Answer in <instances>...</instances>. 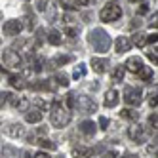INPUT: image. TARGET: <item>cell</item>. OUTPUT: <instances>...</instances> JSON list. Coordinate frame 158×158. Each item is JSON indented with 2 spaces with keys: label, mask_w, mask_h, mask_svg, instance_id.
Wrapping results in <instances>:
<instances>
[{
  "label": "cell",
  "mask_w": 158,
  "mask_h": 158,
  "mask_svg": "<svg viewBox=\"0 0 158 158\" xmlns=\"http://www.w3.org/2000/svg\"><path fill=\"white\" fill-rule=\"evenodd\" d=\"M8 103L12 105L14 109H17L19 112H27L29 110V99L23 97V95H12V94H10Z\"/></svg>",
  "instance_id": "9"
},
{
  "label": "cell",
  "mask_w": 158,
  "mask_h": 158,
  "mask_svg": "<svg viewBox=\"0 0 158 158\" xmlns=\"http://www.w3.org/2000/svg\"><path fill=\"white\" fill-rule=\"evenodd\" d=\"M71 112L67 110L59 101H53L52 103V109H50V122L53 128H67L71 122Z\"/></svg>",
  "instance_id": "1"
},
{
  "label": "cell",
  "mask_w": 158,
  "mask_h": 158,
  "mask_svg": "<svg viewBox=\"0 0 158 158\" xmlns=\"http://www.w3.org/2000/svg\"><path fill=\"white\" fill-rule=\"evenodd\" d=\"M21 29H23V21H21V19H10V21H6L4 27H2L6 36H17L21 32Z\"/></svg>",
  "instance_id": "8"
},
{
  "label": "cell",
  "mask_w": 158,
  "mask_h": 158,
  "mask_svg": "<svg viewBox=\"0 0 158 158\" xmlns=\"http://www.w3.org/2000/svg\"><path fill=\"white\" fill-rule=\"evenodd\" d=\"M147 152L156 156V143H149V147H147Z\"/></svg>",
  "instance_id": "41"
},
{
  "label": "cell",
  "mask_w": 158,
  "mask_h": 158,
  "mask_svg": "<svg viewBox=\"0 0 158 158\" xmlns=\"http://www.w3.org/2000/svg\"><path fill=\"white\" fill-rule=\"evenodd\" d=\"M36 8H38V12H46V8H48V0H38V2H36Z\"/></svg>",
  "instance_id": "37"
},
{
  "label": "cell",
  "mask_w": 158,
  "mask_h": 158,
  "mask_svg": "<svg viewBox=\"0 0 158 158\" xmlns=\"http://www.w3.org/2000/svg\"><path fill=\"white\" fill-rule=\"evenodd\" d=\"M25 21H27V29H29V31H32V27L36 25V17H35V15H31V14L25 17Z\"/></svg>",
  "instance_id": "33"
},
{
  "label": "cell",
  "mask_w": 158,
  "mask_h": 158,
  "mask_svg": "<svg viewBox=\"0 0 158 158\" xmlns=\"http://www.w3.org/2000/svg\"><path fill=\"white\" fill-rule=\"evenodd\" d=\"M88 42H89V46H94L95 52H109V48H110V36L107 35L103 29L89 31Z\"/></svg>",
  "instance_id": "2"
},
{
  "label": "cell",
  "mask_w": 158,
  "mask_h": 158,
  "mask_svg": "<svg viewBox=\"0 0 158 158\" xmlns=\"http://www.w3.org/2000/svg\"><path fill=\"white\" fill-rule=\"evenodd\" d=\"M84 74H86V67L84 65H78L76 69H74V73H73V76L76 78V80H78V78H82Z\"/></svg>",
  "instance_id": "32"
},
{
  "label": "cell",
  "mask_w": 158,
  "mask_h": 158,
  "mask_svg": "<svg viewBox=\"0 0 158 158\" xmlns=\"http://www.w3.org/2000/svg\"><path fill=\"white\" fill-rule=\"evenodd\" d=\"M6 133L10 135V137L17 139V137H21V135H23V126H21V124L12 122V124H8V126H6Z\"/></svg>",
  "instance_id": "13"
},
{
  "label": "cell",
  "mask_w": 158,
  "mask_h": 158,
  "mask_svg": "<svg viewBox=\"0 0 158 158\" xmlns=\"http://www.w3.org/2000/svg\"><path fill=\"white\" fill-rule=\"evenodd\" d=\"M53 82L57 84V86L67 88V86H69V76H67L65 73H57V74H55V78H53Z\"/></svg>",
  "instance_id": "24"
},
{
  "label": "cell",
  "mask_w": 158,
  "mask_h": 158,
  "mask_svg": "<svg viewBox=\"0 0 158 158\" xmlns=\"http://www.w3.org/2000/svg\"><path fill=\"white\" fill-rule=\"evenodd\" d=\"M156 19H158V15L154 14V15L151 17V21H149V25H151V29H156Z\"/></svg>",
  "instance_id": "46"
},
{
  "label": "cell",
  "mask_w": 158,
  "mask_h": 158,
  "mask_svg": "<svg viewBox=\"0 0 158 158\" xmlns=\"http://www.w3.org/2000/svg\"><path fill=\"white\" fill-rule=\"evenodd\" d=\"M120 116L126 118V120H131V122H137V120H139V112L133 110V109H124V110L120 112Z\"/></svg>",
  "instance_id": "23"
},
{
  "label": "cell",
  "mask_w": 158,
  "mask_h": 158,
  "mask_svg": "<svg viewBox=\"0 0 158 158\" xmlns=\"http://www.w3.org/2000/svg\"><path fill=\"white\" fill-rule=\"evenodd\" d=\"M99 128L101 130H107L109 128V118L107 116H99Z\"/></svg>",
  "instance_id": "36"
},
{
  "label": "cell",
  "mask_w": 158,
  "mask_h": 158,
  "mask_svg": "<svg viewBox=\"0 0 158 158\" xmlns=\"http://www.w3.org/2000/svg\"><path fill=\"white\" fill-rule=\"evenodd\" d=\"M147 57H149L154 65L158 63V55H156V50H151V52H147Z\"/></svg>",
  "instance_id": "38"
},
{
  "label": "cell",
  "mask_w": 158,
  "mask_h": 158,
  "mask_svg": "<svg viewBox=\"0 0 158 158\" xmlns=\"http://www.w3.org/2000/svg\"><path fill=\"white\" fill-rule=\"evenodd\" d=\"M118 103H120V94L116 92V89H109V92L105 94V107L112 109V107H116Z\"/></svg>",
  "instance_id": "11"
},
{
  "label": "cell",
  "mask_w": 158,
  "mask_h": 158,
  "mask_svg": "<svg viewBox=\"0 0 158 158\" xmlns=\"http://www.w3.org/2000/svg\"><path fill=\"white\" fill-rule=\"evenodd\" d=\"M92 67H94V71L95 73H105L107 71V67H109V59H101V57H92Z\"/></svg>",
  "instance_id": "14"
},
{
  "label": "cell",
  "mask_w": 158,
  "mask_h": 158,
  "mask_svg": "<svg viewBox=\"0 0 158 158\" xmlns=\"http://www.w3.org/2000/svg\"><path fill=\"white\" fill-rule=\"evenodd\" d=\"M74 103H76V95L73 92H69L65 95V105H67V110H74Z\"/></svg>",
  "instance_id": "26"
},
{
  "label": "cell",
  "mask_w": 158,
  "mask_h": 158,
  "mask_svg": "<svg viewBox=\"0 0 158 158\" xmlns=\"http://www.w3.org/2000/svg\"><path fill=\"white\" fill-rule=\"evenodd\" d=\"M156 126H158V118H156V112H154V114L149 116V128L151 130H156Z\"/></svg>",
  "instance_id": "34"
},
{
  "label": "cell",
  "mask_w": 158,
  "mask_h": 158,
  "mask_svg": "<svg viewBox=\"0 0 158 158\" xmlns=\"http://www.w3.org/2000/svg\"><path fill=\"white\" fill-rule=\"evenodd\" d=\"M57 6H61L63 10H69V12H73V10L76 8L73 4V0H57Z\"/></svg>",
  "instance_id": "29"
},
{
  "label": "cell",
  "mask_w": 158,
  "mask_h": 158,
  "mask_svg": "<svg viewBox=\"0 0 158 158\" xmlns=\"http://www.w3.org/2000/svg\"><path fill=\"white\" fill-rule=\"evenodd\" d=\"M73 4H74V6H88L89 0H73Z\"/></svg>",
  "instance_id": "45"
},
{
  "label": "cell",
  "mask_w": 158,
  "mask_h": 158,
  "mask_svg": "<svg viewBox=\"0 0 158 158\" xmlns=\"http://www.w3.org/2000/svg\"><path fill=\"white\" fill-rule=\"evenodd\" d=\"M2 63L6 67H12V69H19L21 63H23V59H21V55L15 52V50H4L2 52Z\"/></svg>",
  "instance_id": "6"
},
{
  "label": "cell",
  "mask_w": 158,
  "mask_h": 158,
  "mask_svg": "<svg viewBox=\"0 0 158 158\" xmlns=\"http://www.w3.org/2000/svg\"><path fill=\"white\" fill-rule=\"evenodd\" d=\"M156 40H158V35H156V32H154V35H147V42L156 44Z\"/></svg>",
  "instance_id": "43"
},
{
  "label": "cell",
  "mask_w": 158,
  "mask_h": 158,
  "mask_svg": "<svg viewBox=\"0 0 158 158\" xmlns=\"http://www.w3.org/2000/svg\"><path fill=\"white\" fill-rule=\"evenodd\" d=\"M137 12H139V14H147V12H149V6H147L145 2H141V8L137 10Z\"/></svg>",
  "instance_id": "47"
},
{
  "label": "cell",
  "mask_w": 158,
  "mask_h": 158,
  "mask_svg": "<svg viewBox=\"0 0 158 158\" xmlns=\"http://www.w3.org/2000/svg\"><path fill=\"white\" fill-rule=\"evenodd\" d=\"M116 156H118L116 151H107V152H103V158H116Z\"/></svg>",
  "instance_id": "42"
},
{
  "label": "cell",
  "mask_w": 158,
  "mask_h": 158,
  "mask_svg": "<svg viewBox=\"0 0 158 158\" xmlns=\"http://www.w3.org/2000/svg\"><path fill=\"white\" fill-rule=\"evenodd\" d=\"M141 101H143L141 88H135V86H126L124 88V103H128L131 107H139Z\"/></svg>",
  "instance_id": "3"
},
{
  "label": "cell",
  "mask_w": 158,
  "mask_h": 158,
  "mask_svg": "<svg viewBox=\"0 0 158 158\" xmlns=\"http://www.w3.org/2000/svg\"><path fill=\"white\" fill-rule=\"evenodd\" d=\"M61 21H63V23H65V27H67V25H73L76 19H74L73 15H69V14H67V15H63V19H61Z\"/></svg>",
  "instance_id": "39"
},
{
  "label": "cell",
  "mask_w": 158,
  "mask_h": 158,
  "mask_svg": "<svg viewBox=\"0 0 158 158\" xmlns=\"http://www.w3.org/2000/svg\"><path fill=\"white\" fill-rule=\"evenodd\" d=\"M48 8H50L48 21H50V23H55V21H57V17H55V4H48Z\"/></svg>",
  "instance_id": "31"
},
{
  "label": "cell",
  "mask_w": 158,
  "mask_h": 158,
  "mask_svg": "<svg viewBox=\"0 0 158 158\" xmlns=\"http://www.w3.org/2000/svg\"><path fill=\"white\" fill-rule=\"evenodd\" d=\"M23 158H32V156H31V152H27V151H23Z\"/></svg>",
  "instance_id": "48"
},
{
  "label": "cell",
  "mask_w": 158,
  "mask_h": 158,
  "mask_svg": "<svg viewBox=\"0 0 158 158\" xmlns=\"http://www.w3.org/2000/svg\"><path fill=\"white\" fill-rule=\"evenodd\" d=\"M131 46H137V48H143L145 44H147V35H143V32H133V36H131Z\"/></svg>",
  "instance_id": "21"
},
{
  "label": "cell",
  "mask_w": 158,
  "mask_h": 158,
  "mask_svg": "<svg viewBox=\"0 0 158 158\" xmlns=\"http://www.w3.org/2000/svg\"><path fill=\"white\" fill-rule=\"evenodd\" d=\"M137 74H139V78H141V80H145V82H151V78H152V69H151V67H143V69H141Z\"/></svg>",
  "instance_id": "25"
},
{
  "label": "cell",
  "mask_w": 158,
  "mask_h": 158,
  "mask_svg": "<svg viewBox=\"0 0 158 158\" xmlns=\"http://www.w3.org/2000/svg\"><path fill=\"white\" fill-rule=\"evenodd\" d=\"M74 110H80L82 114H92V112L97 110V103L88 95H78L76 103H74Z\"/></svg>",
  "instance_id": "5"
},
{
  "label": "cell",
  "mask_w": 158,
  "mask_h": 158,
  "mask_svg": "<svg viewBox=\"0 0 158 158\" xmlns=\"http://www.w3.org/2000/svg\"><path fill=\"white\" fill-rule=\"evenodd\" d=\"M65 35H67V36H71V38H76V36H78V27L67 25V27H65Z\"/></svg>",
  "instance_id": "30"
},
{
  "label": "cell",
  "mask_w": 158,
  "mask_h": 158,
  "mask_svg": "<svg viewBox=\"0 0 158 158\" xmlns=\"http://www.w3.org/2000/svg\"><path fill=\"white\" fill-rule=\"evenodd\" d=\"M10 86L15 88V89H25L27 88V80L23 76H19V74H12L10 76Z\"/></svg>",
  "instance_id": "16"
},
{
  "label": "cell",
  "mask_w": 158,
  "mask_h": 158,
  "mask_svg": "<svg viewBox=\"0 0 158 158\" xmlns=\"http://www.w3.org/2000/svg\"><path fill=\"white\" fill-rule=\"evenodd\" d=\"M48 42L52 44V46H61L63 44V38H61V32L59 31H50V35H48Z\"/></svg>",
  "instance_id": "22"
},
{
  "label": "cell",
  "mask_w": 158,
  "mask_h": 158,
  "mask_svg": "<svg viewBox=\"0 0 158 158\" xmlns=\"http://www.w3.org/2000/svg\"><path fill=\"white\" fill-rule=\"evenodd\" d=\"M92 149L89 147H82V145H78V147H73V156L74 158H92Z\"/></svg>",
  "instance_id": "15"
},
{
  "label": "cell",
  "mask_w": 158,
  "mask_h": 158,
  "mask_svg": "<svg viewBox=\"0 0 158 158\" xmlns=\"http://www.w3.org/2000/svg\"><path fill=\"white\" fill-rule=\"evenodd\" d=\"M8 99H10V94L8 92H0V109L8 103Z\"/></svg>",
  "instance_id": "35"
},
{
  "label": "cell",
  "mask_w": 158,
  "mask_h": 158,
  "mask_svg": "<svg viewBox=\"0 0 158 158\" xmlns=\"http://www.w3.org/2000/svg\"><path fill=\"white\" fill-rule=\"evenodd\" d=\"M32 105H35L36 107V110H48V103H46V101H42L40 97H35V99H32Z\"/></svg>",
  "instance_id": "28"
},
{
  "label": "cell",
  "mask_w": 158,
  "mask_h": 158,
  "mask_svg": "<svg viewBox=\"0 0 158 158\" xmlns=\"http://www.w3.org/2000/svg\"><path fill=\"white\" fill-rule=\"evenodd\" d=\"M78 130H80L84 135H94L95 130H97V126L94 124V120H84L80 126H78Z\"/></svg>",
  "instance_id": "17"
},
{
  "label": "cell",
  "mask_w": 158,
  "mask_h": 158,
  "mask_svg": "<svg viewBox=\"0 0 158 158\" xmlns=\"http://www.w3.org/2000/svg\"><path fill=\"white\" fill-rule=\"evenodd\" d=\"M32 158H52V156H50L48 152H44V151H38V152H36L35 156H32Z\"/></svg>",
  "instance_id": "44"
},
{
  "label": "cell",
  "mask_w": 158,
  "mask_h": 158,
  "mask_svg": "<svg viewBox=\"0 0 158 158\" xmlns=\"http://www.w3.org/2000/svg\"><path fill=\"white\" fill-rule=\"evenodd\" d=\"M25 2H27V0H25Z\"/></svg>",
  "instance_id": "51"
},
{
  "label": "cell",
  "mask_w": 158,
  "mask_h": 158,
  "mask_svg": "<svg viewBox=\"0 0 158 158\" xmlns=\"http://www.w3.org/2000/svg\"><path fill=\"white\" fill-rule=\"evenodd\" d=\"M128 2H131V4H139V2H145V0H128Z\"/></svg>",
  "instance_id": "49"
},
{
  "label": "cell",
  "mask_w": 158,
  "mask_h": 158,
  "mask_svg": "<svg viewBox=\"0 0 158 158\" xmlns=\"http://www.w3.org/2000/svg\"><path fill=\"white\" fill-rule=\"evenodd\" d=\"M122 15V8L118 4H107L103 10L99 12V19L103 23H110V21H116Z\"/></svg>",
  "instance_id": "4"
},
{
  "label": "cell",
  "mask_w": 158,
  "mask_h": 158,
  "mask_svg": "<svg viewBox=\"0 0 158 158\" xmlns=\"http://www.w3.org/2000/svg\"><path fill=\"white\" fill-rule=\"evenodd\" d=\"M71 61H74L73 55H69V53H59V55H55V59L52 61V65H55V67H63V65L71 63Z\"/></svg>",
  "instance_id": "18"
},
{
  "label": "cell",
  "mask_w": 158,
  "mask_h": 158,
  "mask_svg": "<svg viewBox=\"0 0 158 158\" xmlns=\"http://www.w3.org/2000/svg\"><path fill=\"white\" fill-rule=\"evenodd\" d=\"M124 73H126V69H124V65H118L112 69L110 73V78H112V82H124Z\"/></svg>",
  "instance_id": "20"
},
{
  "label": "cell",
  "mask_w": 158,
  "mask_h": 158,
  "mask_svg": "<svg viewBox=\"0 0 158 158\" xmlns=\"http://www.w3.org/2000/svg\"><path fill=\"white\" fill-rule=\"evenodd\" d=\"M114 48H116V53H124V52H130L131 48V42L128 36H118L116 42H114Z\"/></svg>",
  "instance_id": "12"
},
{
  "label": "cell",
  "mask_w": 158,
  "mask_h": 158,
  "mask_svg": "<svg viewBox=\"0 0 158 158\" xmlns=\"http://www.w3.org/2000/svg\"><path fill=\"white\" fill-rule=\"evenodd\" d=\"M143 59L141 57H137V55H133V57H128L126 59V65H124V69H128L130 73H135V74H137L141 69H143Z\"/></svg>",
  "instance_id": "10"
},
{
  "label": "cell",
  "mask_w": 158,
  "mask_h": 158,
  "mask_svg": "<svg viewBox=\"0 0 158 158\" xmlns=\"http://www.w3.org/2000/svg\"><path fill=\"white\" fill-rule=\"evenodd\" d=\"M25 120H27L29 124H38V122L42 120V112H40V110H36V109L27 110V112H25Z\"/></svg>",
  "instance_id": "19"
},
{
  "label": "cell",
  "mask_w": 158,
  "mask_h": 158,
  "mask_svg": "<svg viewBox=\"0 0 158 158\" xmlns=\"http://www.w3.org/2000/svg\"><path fill=\"white\" fill-rule=\"evenodd\" d=\"M4 71H6V69H4V67H2V65H0V73H4Z\"/></svg>",
  "instance_id": "50"
},
{
  "label": "cell",
  "mask_w": 158,
  "mask_h": 158,
  "mask_svg": "<svg viewBox=\"0 0 158 158\" xmlns=\"http://www.w3.org/2000/svg\"><path fill=\"white\" fill-rule=\"evenodd\" d=\"M128 137L133 141V143H145L147 141V131H145V128L141 126V124H131V126L128 128Z\"/></svg>",
  "instance_id": "7"
},
{
  "label": "cell",
  "mask_w": 158,
  "mask_h": 158,
  "mask_svg": "<svg viewBox=\"0 0 158 158\" xmlns=\"http://www.w3.org/2000/svg\"><path fill=\"white\" fill-rule=\"evenodd\" d=\"M149 105H151V107H156V105H158V99H156V92H152V94L149 95Z\"/></svg>",
  "instance_id": "40"
},
{
  "label": "cell",
  "mask_w": 158,
  "mask_h": 158,
  "mask_svg": "<svg viewBox=\"0 0 158 158\" xmlns=\"http://www.w3.org/2000/svg\"><path fill=\"white\" fill-rule=\"evenodd\" d=\"M36 145H40L42 149H48V151H55V149H57V145H55L53 141H50V139H40Z\"/></svg>",
  "instance_id": "27"
}]
</instances>
